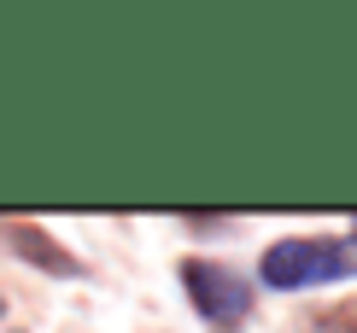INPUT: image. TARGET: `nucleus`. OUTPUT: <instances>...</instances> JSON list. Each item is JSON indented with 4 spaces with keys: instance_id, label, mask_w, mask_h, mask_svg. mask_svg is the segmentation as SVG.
<instances>
[{
    "instance_id": "obj_5",
    "label": "nucleus",
    "mask_w": 357,
    "mask_h": 333,
    "mask_svg": "<svg viewBox=\"0 0 357 333\" xmlns=\"http://www.w3.org/2000/svg\"><path fill=\"white\" fill-rule=\"evenodd\" d=\"M0 316H6V298H0Z\"/></svg>"
},
{
    "instance_id": "obj_2",
    "label": "nucleus",
    "mask_w": 357,
    "mask_h": 333,
    "mask_svg": "<svg viewBox=\"0 0 357 333\" xmlns=\"http://www.w3.org/2000/svg\"><path fill=\"white\" fill-rule=\"evenodd\" d=\"M182 293H188V304L205 316L217 333H229V327H241L252 304H258V286H246L241 269H229V263H217V257H182Z\"/></svg>"
},
{
    "instance_id": "obj_1",
    "label": "nucleus",
    "mask_w": 357,
    "mask_h": 333,
    "mask_svg": "<svg viewBox=\"0 0 357 333\" xmlns=\"http://www.w3.org/2000/svg\"><path fill=\"white\" fill-rule=\"evenodd\" d=\"M351 275H357V240L340 234H287L258 263V281L270 293H299V286H328Z\"/></svg>"
},
{
    "instance_id": "obj_4",
    "label": "nucleus",
    "mask_w": 357,
    "mask_h": 333,
    "mask_svg": "<svg viewBox=\"0 0 357 333\" xmlns=\"http://www.w3.org/2000/svg\"><path fill=\"white\" fill-rule=\"evenodd\" d=\"M299 333H357V304H322V310H310Z\"/></svg>"
},
{
    "instance_id": "obj_3",
    "label": "nucleus",
    "mask_w": 357,
    "mask_h": 333,
    "mask_svg": "<svg viewBox=\"0 0 357 333\" xmlns=\"http://www.w3.org/2000/svg\"><path fill=\"white\" fill-rule=\"evenodd\" d=\"M0 240H6L12 257H24V263L41 269V275H59V281H77L82 275V257H70L41 222H6V217H0Z\"/></svg>"
}]
</instances>
